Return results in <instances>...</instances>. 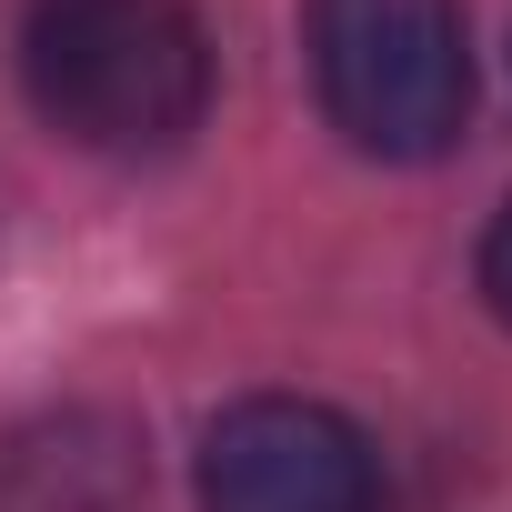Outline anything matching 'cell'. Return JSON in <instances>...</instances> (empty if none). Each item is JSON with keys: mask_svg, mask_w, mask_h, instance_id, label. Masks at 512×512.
<instances>
[{"mask_svg": "<svg viewBox=\"0 0 512 512\" xmlns=\"http://www.w3.org/2000/svg\"><path fill=\"white\" fill-rule=\"evenodd\" d=\"M21 81L61 141L101 161H161L211 111V31L191 0H31Z\"/></svg>", "mask_w": 512, "mask_h": 512, "instance_id": "6da1fadb", "label": "cell"}, {"mask_svg": "<svg viewBox=\"0 0 512 512\" xmlns=\"http://www.w3.org/2000/svg\"><path fill=\"white\" fill-rule=\"evenodd\" d=\"M312 91L372 161H442L472 121L462 0H312Z\"/></svg>", "mask_w": 512, "mask_h": 512, "instance_id": "7a4b0ae2", "label": "cell"}, {"mask_svg": "<svg viewBox=\"0 0 512 512\" xmlns=\"http://www.w3.org/2000/svg\"><path fill=\"white\" fill-rule=\"evenodd\" d=\"M382 452L352 412L302 392H251L201 432V512H372Z\"/></svg>", "mask_w": 512, "mask_h": 512, "instance_id": "3957f363", "label": "cell"}, {"mask_svg": "<svg viewBox=\"0 0 512 512\" xmlns=\"http://www.w3.org/2000/svg\"><path fill=\"white\" fill-rule=\"evenodd\" d=\"M0 512H151L141 432L111 412H41L0 442Z\"/></svg>", "mask_w": 512, "mask_h": 512, "instance_id": "277c9868", "label": "cell"}, {"mask_svg": "<svg viewBox=\"0 0 512 512\" xmlns=\"http://www.w3.org/2000/svg\"><path fill=\"white\" fill-rule=\"evenodd\" d=\"M482 302H492V322H512V201L482 231Z\"/></svg>", "mask_w": 512, "mask_h": 512, "instance_id": "5b68a950", "label": "cell"}]
</instances>
